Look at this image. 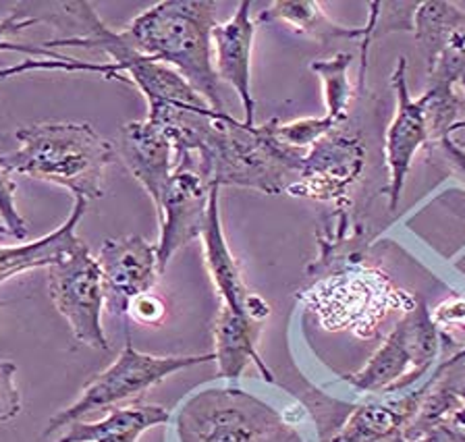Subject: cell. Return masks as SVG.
I'll return each mask as SVG.
<instances>
[{
	"label": "cell",
	"instance_id": "1",
	"mask_svg": "<svg viewBox=\"0 0 465 442\" xmlns=\"http://www.w3.org/2000/svg\"><path fill=\"white\" fill-rule=\"evenodd\" d=\"M169 133L174 161H189L213 187L235 185L279 195L302 175L305 154L274 135V119L247 125L213 106L166 108L145 117Z\"/></svg>",
	"mask_w": 465,
	"mask_h": 442
},
{
	"label": "cell",
	"instance_id": "2",
	"mask_svg": "<svg viewBox=\"0 0 465 442\" xmlns=\"http://www.w3.org/2000/svg\"><path fill=\"white\" fill-rule=\"evenodd\" d=\"M334 227V233L318 237L320 258L312 274L314 280L297 293V300L324 330H349L358 339H374L391 311L405 314L418 300L392 285L381 268L361 264L355 253H349L345 241L349 219L339 216Z\"/></svg>",
	"mask_w": 465,
	"mask_h": 442
},
{
	"label": "cell",
	"instance_id": "3",
	"mask_svg": "<svg viewBox=\"0 0 465 442\" xmlns=\"http://www.w3.org/2000/svg\"><path fill=\"white\" fill-rule=\"evenodd\" d=\"M216 25L214 0H163L131 19L121 32L142 54L177 71L216 113H227L214 69Z\"/></svg>",
	"mask_w": 465,
	"mask_h": 442
},
{
	"label": "cell",
	"instance_id": "4",
	"mask_svg": "<svg viewBox=\"0 0 465 442\" xmlns=\"http://www.w3.org/2000/svg\"><path fill=\"white\" fill-rule=\"evenodd\" d=\"M15 140L17 150L0 154V166L11 175L61 185L73 200L104 195V175L116 150L90 123H34L21 127Z\"/></svg>",
	"mask_w": 465,
	"mask_h": 442
},
{
	"label": "cell",
	"instance_id": "5",
	"mask_svg": "<svg viewBox=\"0 0 465 442\" xmlns=\"http://www.w3.org/2000/svg\"><path fill=\"white\" fill-rule=\"evenodd\" d=\"M173 419L177 442H308L302 416L276 409L231 380L193 390Z\"/></svg>",
	"mask_w": 465,
	"mask_h": 442
},
{
	"label": "cell",
	"instance_id": "6",
	"mask_svg": "<svg viewBox=\"0 0 465 442\" xmlns=\"http://www.w3.org/2000/svg\"><path fill=\"white\" fill-rule=\"evenodd\" d=\"M450 335L436 329L430 309L420 301L405 311L372 358L358 372L341 376L363 395L403 393L432 372Z\"/></svg>",
	"mask_w": 465,
	"mask_h": 442
},
{
	"label": "cell",
	"instance_id": "7",
	"mask_svg": "<svg viewBox=\"0 0 465 442\" xmlns=\"http://www.w3.org/2000/svg\"><path fill=\"white\" fill-rule=\"evenodd\" d=\"M214 361V353L203 355H150L137 351L131 339L123 347L111 366L85 384L82 395L69 408H64L50 417L46 437L73 422H79L94 411H108L114 405L135 401L145 390L154 388L156 384L181 372V369L210 364Z\"/></svg>",
	"mask_w": 465,
	"mask_h": 442
},
{
	"label": "cell",
	"instance_id": "8",
	"mask_svg": "<svg viewBox=\"0 0 465 442\" xmlns=\"http://www.w3.org/2000/svg\"><path fill=\"white\" fill-rule=\"evenodd\" d=\"M48 289L50 300L67 320L77 343L98 351L111 349L102 326V309L106 306L102 272L84 241L48 266Z\"/></svg>",
	"mask_w": 465,
	"mask_h": 442
},
{
	"label": "cell",
	"instance_id": "9",
	"mask_svg": "<svg viewBox=\"0 0 465 442\" xmlns=\"http://www.w3.org/2000/svg\"><path fill=\"white\" fill-rule=\"evenodd\" d=\"M214 187L189 161H174L173 177L156 208L160 237L156 243L158 268L164 274L174 253L200 239L208 221Z\"/></svg>",
	"mask_w": 465,
	"mask_h": 442
},
{
	"label": "cell",
	"instance_id": "10",
	"mask_svg": "<svg viewBox=\"0 0 465 442\" xmlns=\"http://www.w3.org/2000/svg\"><path fill=\"white\" fill-rule=\"evenodd\" d=\"M413 34L426 63V90L453 92L465 75V11L449 0L420 3Z\"/></svg>",
	"mask_w": 465,
	"mask_h": 442
},
{
	"label": "cell",
	"instance_id": "11",
	"mask_svg": "<svg viewBox=\"0 0 465 442\" xmlns=\"http://www.w3.org/2000/svg\"><path fill=\"white\" fill-rule=\"evenodd\" d=\"M366 169V148L360 137L334 129L316 142L303 158L300 179L289 187L293 198L345 204L347 193Z\"/></svg>",
	"mask_w": 465,
	"mask_h": 442
},
{
	"label": "cell",
	"instance_id": "12",
	"mask_svg": "<svg viewBox=\"0 0 465 442\" xmlns=\"http://www.w3.org/2000/svg\"><path fill=\"white\" fill-rule=\"evenodd\" d=\"M455 351H442L440 359L436 361L432 372L416 387L403 390V393H387V395H366L363 401L353 405L345 422L339 430L326 437L322 442H376L395 434H407V427L418 416L424 403L428 390L439 380L442 369L449 366L450 355Z\"/></svg>",
	"mask_w": 465,
	"mask_h": 442
},
{
	"label": "cell",
	"instance_id": "13",
	"mask_svg": "<svg viewBox=\"0 0 465 442\" xmlns=\"http://www.w3.org/2000/svg\"><path fill=\"white\" fill-rule=\"evenodd\" d=\"M391 83L397 96V108L384 137V161L389 169V210H397L413 158L426 143H430V125L421 98H413L410 92L405 56L397 59Z\"/></svg>",
	"mask_w": 465,
	"mask_h": 442
},
{
	"label": "cell",
	"instance_id": "14",
	"mask_svg": "<svg viewBox=\"0 0 465 442\" xmlns=\"http://www.w3.org/2000/svg\"><path fill=\"white\" fill-rule=\"evenodd\" d=\"M96 262L102 272L106 308L116 316H125L131 300L150 293L163 277L156 245L142 235L106 239L100 245Z\"/></svg>",
	"mask_w": 465,
	"mask_h": 442
},
{
	"label": "cell",
	"instance_id": "15",
	"mask_svg": "<svg viewBox=\"0 0 465 442\" xmlns=\"http://www.w3.org/2000/svg\"><path fill=\"white\" fill-rule=\"evenodd\" d=\"M114 150L158 208L174 171V148L164 127L150 119L125 123L116 137Z\"/></svg>",
	"mask_w": 465,
	"mask_h": 442
},
{
	"label": "cell",
	"instance_id": "16",
	"mask_svg": "<svg viewBox=\"0 0 465 442\" xmlns=\"http://www.w3.org/2000/svg\"><path fill=\"white\" fill-rule=\"evenodd\" d=\"M250 9V0H243L224 24L214 27L213 50L218 79L235 90L239 103L243 106V123L256 125L253 123L256 103H253L252 93V50L256 21L252 19Z\"/></svg>",
	"mask_w": 465,
	"mask_h": 442
},
{
	"label": "cell",
	"instance_id": "17",
	"mask_svg": "<svg viewBox=\"0 0 465 442\" xmlns=\"http://www.w3.org/2000/svg\"><path fill=\"white\" fill-rule=\"evenodd\" d=\"M200 239L203 248V260H206V268L210 272V279H213L216 293L221 297V306L229 308L235 314L250 318V303L256 297V293L247 287L242 266H239L235 256H232L227 237H224L221 219V187H214L213 190L208 221Z\"/></svg>",
	"mask_w": 465,
	"mask_h": 442
},
{
	"label": "cell",
	"instance_id": "18",
	"mask_svg": "<svg viewBox=\"0 0 465 442\" xmlns=\"http://www.w3.org/2000/svg\"><path fill=\"white\" fill-rule=\"evenodd\" d=\"M260 329V322L252 320V318L235 314V311L224 306H218L213 324V353L218 378L231 382L242 378L245 368L253 364L268 382H276L272 369L266 366V361L258 353Z\"/></svg>",
	"mask_w": 465,
	"mask_h": 442
},
{
	"label": "cell",
	"instance_id": "19",
	"mask_svg": "<svg viewBox=\"0 0 465 442\" xmlns=\"http://www.w3.org/2000/svg\"><path fill=\"white\" fill-rule=\"evenodd\" d=\"M173 413L163 405L134 401L108 409L100 422H73L56 442H137L150 427L169 424Z\"/></svg>",
	"mask_w": 465,
	"mask_h": 442
},
{
	"label": "cell",
	"instance_id": "20",
	"mask_svg": "<svg viewBox=\"0 0 465 442\" xmlns=\"http://www.w3.org/2000/svg\"><path fill=\"white\" fill-rule=\"evenodd\" d=\"M85 200H73V210L61 227L53 233L35 239L25 245H0V285L19 274L35 270V268H48L58 262L64 253H69L82 241L75 229L82 216L85 214Z\"/></svg>",
	"mask_w": 465,
	"mask_h": 442
},
{
	"label": "cell",
	"instance_id": "21",
	"mask_svg": "<svg viewBox=\"0 0 465 442\" xmlns=\"http://www.w3.org/2000/svg\"><path fill=\"white\" fill-rule=\"evenodd\" d=\"M258 24L285 25L289 32L331 44L334 40H363L366 25H341L326 15L318 0H276L258 15Z\"/></svg>",
	"mask_w": 465,
	"mask_h": 442
},
{
	"label": "cell",
	"instance_id": "22",
	"mask_svg": "<svg viewBox=\"0 0 465 442\" xmlns=\"http://www.w3.org/2000/svg\"><path fill=\"white\" fill-rule=\"evenodd\" d=\"M353 56L347 53H337L331 59H320L310 63V71L316 74L322 82L326 117L343 125L349 119V106L353 100V85L349 82V67H351Z\"/></svg>",
	"mask_w": 465,
	"mask_h": 442
},
{
	"label": "cell",
	"instance_id": "23",
	"mask_svg": "<svg viewBox=\"0 0 465 442\" xmlns=\"http://www.w3.org/2000/svg\"><path fill=\"white\" fill-rule=\"evenodd\" d=\"M34 71H64V74H94L108 79V82H121L129 83V79L123 75V71L108 63H94V61H82L71 56L67 61H53V59H24L15 64H5L0 67V82H6V79L34 74Z\"/></svg>",
	"mask_w": 465,
	"mask_h": 442
},
{
	"label": "cell",
	"instance_id": "24",
	"mask_svg": "<svg viewBox=\"0 0 465 442\" xmlns=\"http://www.w3.org/2000/svg\"><path fill=\"white\" fill-rule=\"evenodd\" d=\"M42 17L29 15L25 11H11L9 15L0 19V54L3 53H15L25 54V59H53V61H67L71 56L56 53V50L44 48L40 42L38 44H27V42H15L13 35L24 34L29 27L42 24Z\"/></svg>",
	"mask_w": 465,
	"mask_h": 442
},
{
	"label": "cell",
	"instance_id": "25",
	"mask_svg": "<svg viewBox=\"0 0 465 442\" xmlns=\"http://www.w3.org/2000/svg\"><path fill=\"white\" fill-rule=\"evenodd\" d=\"M334 129H339L337 123L331 121L326 114L324 117H305L289 123H279L274 119L276 140L297 152H302L303 148H312L324 135L334 132Z\"/></svg>",
	"mask_w": 465,
	"mask_h": 442
},
{
	"label": "cell",
	"instance_id": "26",
	"mask_svg": "<svg viewBox=\"0 0 465 442\" xmlns=\"http://www.w3.org/2000/svg\"><path fill=\"white\" fill-rule=\"evenodd\" d=\"M0 221H3L13 239L24 241L27 237V222L17 208V183H15L11 172L5 171L3 166H0Z\"/></svg>",
	"mask_w": 465,
	"mask_h": 442
},
{
	"label": "cell",
	"instance_id": "27",
	"mask_svg": "<svg viewBox=\"0 0 465 442\" xmlns=\"http://www.w3.org/2000/svg\"><path fill=\"white\" fill-rule=\"evenodd\" d=\"M15 378L17 368L11 361H0V424L11 422L21 413V393Z\"/></svg>",
	"mask_w": 465,
	"mask_h": 442
},
{
	"label": "cell",
	"instance_id": "28",
	"mask_svg": "<svg viewBox=\"0 0 465 442\" xmlns=\"http://www.w3.org/2000/svg\"><path fill=\"white\" fill-rule=\"evenodd\" d=\"M125 316L140 326H160L166 320V301L156 293H143L131 300Z\"/></svg>",
	"mask_w": 465,
	"mask_h": 442
},
{
	"label": "cell",
	"instance_id": "29",
	"mask_svg": "<svg viewBox=\"0 0 465 442\" xmlns=\"http://www.w3.org/2000/svg\"><path fill=\"white\" fill-rule=\"evenodd\" d=\"M430 316L436 329L447 332V335L450 330H465V297H447L430 311Z\"/></svg>",
	"mask_w": 465,
	"mask_h": 442
},
{
	"label": "cell",
	"instance_id": "30",
	"mask_svg": "<svg viewBox=\"0 0 465 442\" xmlns=\"http://www.w3.org/2000/svg\"><path fill=\"white\" fill-rule=\"evenodd\" d=\"M439 382L449 393H453L461 403H465V347L453 353V358H450L445 372L440 374Z\"/></svg>",
	"mask_w": 465,
	"mask_h": 442
},
{
	"label": "cell",
	"instance_id": "31",
	"mask_svg": "<svg viewBox=\"0 0 465 442\" xmlns=\"http://www.w3.org/2000/svg\"><path fill=\"white\" fill-rule=\"evenodd\" d=\"M434 146L440 152L442 161L447 162L450 172L465 185V150L453 140V135H445Z\"/></svg>",
	"mask_w": 465,
	"mask_h": 442
},
{
	"label": "cell",
	"instance_id": "32",
	"mask_svg": "<svg viewBox=\"0 0 465 442\" xmlns=\"http://www.w3.org/2000/svg\"><path fill=\"white\" fill-rule=\"evenodd\" d=\"M440 424L447 426L450 432H455L465 442V403H460L455 409H450Z\"/></svg>",
	"mask_w": 465,
	"mask_h": 442
},
{
	"label": "cell",
	"instance_id": "33",
	"mask_svg": "<svg viewBox=\"0 0 465 442\" xmlns=\"http://www.w3.org/2000/svg\"><path fill=\"white\" fill-rule=\"evenodd\" d=\"M421 438H424V442H463L455 432H450L449 427L442 424L430 427Z\"/></svg>",
	"mask_w": 465,
	"mask_h": 442
},
{
	"label": "cell",
	"instance_id": "34",
	"mask_svg": "<svg viewBox=\"0 0 465 442\" xmlns=\"http://www.w3.org/2000/svg\"><path fill=\"white\" fill-rule=\"evenodd\" d=\"M9 237H11V233H9V231H6L5 224L0 222V243H5Z\"/></svg>",
	"mask_w": 465,
	"mask_h": 442
},
{
	"label": "cell",
	"instance_id": "35",
	"mask_svg": "<svg viewBox=\"0 0 465 442\" xmlns=\"http://www.w3.org/2000/svg\"><path fill=\"white\" fill-rule=\"evenodd\" d=\"M407 442H424V438H411V440H407Z\"/></svg>",
	"mask_w": 465,
	"mask_h": 442
}]
</instances>
